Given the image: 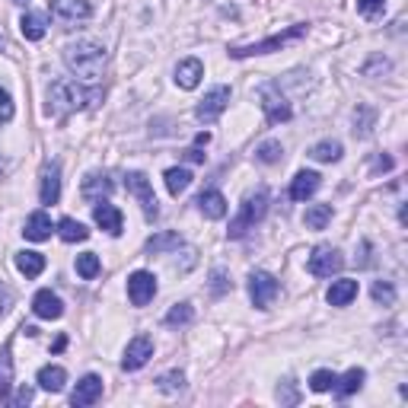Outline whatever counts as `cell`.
Returning a JSON list of instances; mask_svg holds the SVG:
<instances>
[{"mask_svg": "<svg viewBox=\"0 0 408 408\" xmlns=\"http://www.w3.org/2000/svg\"><path fill=\"white\" fill-rule=\"evenodd\" d=\"M262 108H265V118L268 125H281V121H290V102L275 90V86H265L262 90Z\"/></svg>", "mask_w": 408, "mask_h": 408, "instance_id": "10", "label": "cell"}, {"mask_svg": "<svg viewBox=\"0 0 408 408\" xmlns=\"http://www.w3.org/2000/svg\"><path fill=\"white\" fill-rule=\"evenodd\" d=\"M230 287H233V281H230V277H227V271H223V268H217L214 275H210V294H217V297H220V294H227Z\"/></svg>", "mask_w": 408, "mask_h": 408, "instance_id": "40", "label": "cell"}, {"mask_svg": "<svg viewBox=\"0 0 408 408\" xmlns=\"http://www.w3.org/2000/svg\"><path fill=\"white\" fill-rule=\"evenodd\" d=\"M201 77H204V64L198 58H185L175 67V83H179L182 90H195V86L201 83Z\"/></svg>", "mask_w": 408, "mask_h": 408, "instance_id": "16", "label": "cell"}, {"mask_svg": "<svg viewBox=\"0 0 408 408\" xmlns=\"http://www.w3.org/2000/svg\"><path fill=\"white\" fill-rule=\"evenodd\" d=\"M125 188L134 195V198L141 201V208H144L147 220H153L156 214H160V208H156V195H153V185L151 179H147L144 173H128L125 175Z\"/></svg>", "mask_w": 408, "mask_h": 408, "instance_id": "6", "label": "cell"}, {"mask_svg": "<svg viewBox=\"0 0 408 408\" xmlns=\"http://www.w3.org/2000/svg\"><path fill=\"white\" fill-rule=\"evenodd\" d=\"M208 141H210V134H208V131H201L198 138H195V144H198V147H204V144H208Z\"/></svg>", "mask_w": 408, "mask_h": 408, "instance_id": "48", "label": "cell"}, {"mask_svg": "<svg viewBox=\"0 0 408 408\" xmlns=\"http://www.w3.org/2000/svg\"><path fill=\"white\" fill-rule=\"evenodd\" d=\"M151 357H153V342L147 335H138V338L128 342L125 357H121V367H125V370H141Z\"/></svg>", "mask_w": 408, "mask_h": 408, "instance_id": "12", "label": "cell"}, {"mask_svg": "<svg viewBox=\"0 0 408 408\" xmlns=\"http://www.w3.org/2000/svg\"><path fill=\"white\" fill-rule=\"evenodd\" d=\"M10 118H13V99L6 90H0V125H6Z\"/></svg>", "mask_w": 408, "mask_h": 408, "instance_id": "41", "label": "cell"}, {"mask_svg": "<svg viewBox=\"0 0 408 408\" xmlns=\"http://www.w3.org/2000/svg\"><path fill=\"white\" fill-rule=\"evenodd\" d=\"M19 32H23V39H29V42H39V39L45 36V16L26 13V16L19 19Z\"/></svg>", "mask_w": 408, "mask_h": 408, "instance_id": "27", "label": "cell"}, {"mask_svg": "<svg viewBox=\"0 0 408 408\" xmlns=\"http://www.w3.org/2000/svg\"><path fill=\"white\" fill-rule=\"evenodd\" d=\"M227 102H230V86H214L210 93H204V99L198 102L195 115H198V121H204V125H210V121H217V118L223 115Z\"/></svg>", "mask_w": 408, "mask_h": 408, "instance_id": "9", "label": "cell"}, {"mask_svg": "<svg viewBox=\"0 0 408 408\" xmlns=\"http://www.w3.org/2000/svg\"><path fill=\"white\" fill-rule=\"evenodd\" d=\"M156 383H160L163 392H179L182 386H185V377H182L179 370H173V373H166V377H160Z\"/></svg>", "mask_w": 408, "mask_h": 408, "instance_id": "39", "label": "cell"}, {"mask_svg": "<svg viewBox=\"0 0 408 408\" xmlns=\"http://www.w3.org/2000/svg\"><path fill=\"white\" fill-rule=\"evenodd\" d=\"M26 240L32 243H42L51 236V217L45 214V210H36V214H29V220H26Z\"/></svg>", "mask_w": 408, "mask_h": 408, "instance_id": "20", "label": "cell"}, {"mask_svg": "<svg viewBox=\"0 0 408 408\" xmlns=\"http://www.w3.org/2000/svg\"><path fill=\"white\" fill-rule=\"evenodd\" d=\"M64 64L71 67V73H77L80 80L96 83V80L102 77V67H106V49H102L99 42L83 39V42L67 45L64 49Z\"/></svg>", "mask_w": 408, "mask_h": 408, "instance_id": "1", "label": "cell"}, {"mask_svg": "<svg viewBox=\"0 0 408 408\" xmlns=\"http://www.w3.org/2000/svg\"><path fill=\"white\" fill-rule=\"evenodd\" d=\"M281 156H284V147H281V141H265V144H258V151H255V160L258 163H281Z\"/></svg>", "mask_w": 408, "mask_h": 408, "instance_id": "34", "label": "cell"}, {"mask_svg": "<svg viewBox=\"0 0 408 408\" xmlns=\"http://www.w3.org/2000/svg\"><path fill=\"white\" fill-rule=\"evenodd\" d=\"M58 233L64 243H83L86 236H90V230H86L80 220H73V217H64V220L58 223Z\"/></svg>", "mask_w": 408, "mask_h": 408, "instance_id": "28", "label": "cell"}, {"mask_svg": "<svg viewBox=\"0 0 408 408\" xmlns=\"http://www.w3.org/2000/svg\"><path fill=\"white\" fill-rule=\"evenodd\" d=\"M39 195H42V204H58V198H61V169H58V163H49V166L42 169V188H39Z\"/></svg>", "mask_w": 408, "mask_h": 408, "instance_id": "17", "label": "cell"}, {"mask_svg": "<svg viewBox=\"0 0 408 408\" xmlns=\"http://www.w3.org/2000/svg\"><path fill=\"white\" fill-rule=\"evenodd\" d=\"M16 268L23 271L26 277H39L45 271V255L29 253V249H26V253H16Z\"/></svg>", "mask_w": 408, "mask_h": 408, "instance_id": "26", "label": "cell"}, {"mask_svg": "<svg viewBox=\"0 0 408 408\" xmlns=\"http://www.w3.org/2000/svg\"><path fill=\"white\" fill-rule=\"evenodd\" d=\"M64 383H67L64 367L49 364V367H42V370H39V386H42L45 392H61V389H64Z\"/></svg>", "mask_w": 408, "mask_h": 408, "instance_id": "23", "label": "cell"}, {"mask_svg": "<svg viewBox=\"0 0 408 408\" xmlns=\"http://www.w3.org/2000/svg\"><path fill=\"white\" fill-rule=\"evenodd\" d=\"M49 10L58 23L73 26V23H83V19L93 16V6L86 0H49Z\"/></svg>", "mask_w": 408, "mask_h": 408, "instance_id": "7", "label": "cell"}, {"mask_svg": "<svg viewBox=\"0 0 408 408\" xmlns=\"http://www.w3.org/2000/svg\"><path fill=\"white\" fill-rule=\"evenodd\" d=\"M182 246V236L175 233V230H163V233H156L147 240V253L160 255V253H169V249H179Z\"/></svg>", "mask_w": 408, "mask_h": 408, "instance_id": "25", "label": "cell"}, {"mask_svg": "<svg viewBox=\"0 0 408 408\" xmlns=\"http://www.w3.org/2000/svg\"><path fill=\"white\" fill-rule=\"evenodd\" d=\"M364 377H367V373L360 370V367H351L342 379H335V386H332V389L338 392V399H348L351 392H357L360 386H364Z\"/></svg>", "mask_w": 408, "mask_h": 408, "instance_id": "24", "label": "cell"}, {"mask_svg": "<svg viewBox=\"0 0 408 408\" xmlns=\"http://www.w3.org/2000/svg\"><path fill=\"white\" fill-rule=\"evenodd\" d=\"M10 300H13V297H10V290H6L4 284H0V312H4L6 306H10Z\"/></svg>", "mask_w": 408, "mask_h": 408, "instance_id": "46", "label": "cell"}, {"mask_svg": "<svg viewBox=\"0 0 408 408\" xmlns=\"http://www.w3.org/2000/svg\"><path fill=\"white\" fill-rule=\"evenodd\" d=\"M112 182H108V175H99V173H90L83 179V198L86 201H102L106 195H112Z\"/></svg>", "mask_w": 408, "mask_h": 408, "instance_id": "22", "label": "cell"}, {"mask_svg": "<svg viewBox=\"0 0 408 408\" xmlns=\"http://www.w3.org/2000/svg\"><path fill=\"white\" fill-rule=\"evenodd\" d=\"M195 319V310H192V303H175L173 310L166 312V325H188Z\"/></svg>", "mask_w": 408, "mask_h": 408, "instance_id": "35", "label": "cell"}, {"mask_svg": "<svg viewBox=\"0 0 408 408\" xmlns=\"http://www.w3.org/2000/svg\"><path fill=\"white\" fill-rule=\"evenodd\" d=\"M153 294H156V277L151 271H134L128 277V297H131L134 306H147L153 300Z\"/></svg>", "mask_w": 408, "mask_h": 408, "instance_id": "11", "label": "cell"}, {"mask_svg": "<svg viewBox=\"0 0 408 408\" xmlns=\"http://www.w3.org/2000/svg\"><path fill=\"white\" fill-rule=\"evenodd\" d=\"M392 169V156H373V173H386Z\"/></svg>", "mask_w": 408, "mask_h": 408, "instance_id": "43", "label": "cell"}, {"mask_svg": "<svg viewBox=\"0 0 408 408\" xmlns=\"http://www.w3.org/2000/svg\"><path fill=\"white\" fill-rule=\"evenodd\" d=\"M357 115H360V134H370V121H373V108L360 106V108H357Z\"/></svg>", "mask_w": 408, "mask_h": 408, "instance_id": "42", "label": "cell"}, {"mask_svg": "<svg viewBox=\"0 0 408 408\" xmlns=\"http://www.w3.org/2000/svg\"><path fill=\"white\" fill-rule=\"evenodd\" d=\"M345 268V258L338 249H332V246H319V249H312V255H310V275H316V277H332V275H338V271Z\"/></svg>", "mask_w": 408, "mask_h": 408, "instance_id": "8", "label": "cell"}, {"mask_svg": "<svg viewBox=\"0 0 408 408\" xmlns=\"http://www.w3.org/2000/svg\"><path fill=\"white\" fill-rule=\"evenodd\" d=\"M32 402V389L29 386H19V392H16V399H13V405H29Z\"/></svg>", "mask_w": 408, "mask_h": 408, "instance_id": "44", "label": "cell"}, {"mask_svg": "<svg viewBox=\"0 0 408 408\" xmlns=\"http://www.w3.org/2000/svg\"><path fill=\"white\" fill-rule=\"evenodd\" d=\"M373 300L383 306H392L396 303V287L389 281H373Z\"/></svg>", "mask_w": 408, "mask_h": 408, "instance_id": "37", "label": "cell"}, {"mask_svg": "<svg viewBox=\"0 0 408 408\" xmlns=\"http://www.w3.org/2000/svg\"><path fill=\"white\" fill-rule=\"evenodd\" d=\"M265 210H268V192H265V188H258V192L246 195L240 214H236L233 223H230V240H240V236H246L249 230H253L255 223L265 217Z\"/></svg>", "mask_w": 408, "mask_h": 408, "instance_id": "3", "label": "cell"}, {"mask_svg": "<svg viewBox=\"0 0 408 408\" xmlns=\"http://www.w3.org/2000/svg\"><path fill=\"white\" fill-rule=\"evenodd\" d=\"M335 373H332V370H316V373H312V377H310V389L312 392H329L332 389V386H335Z\"/></svg>", "mask_w": 408, "mask_h": 408, "instance_id": "36", "label": "cell"}, {"mask_svg": "<svg viewBox=\"0 0 408 408\" xmlns=\"http://www.w3.org/2000/svg\"><path fill=\"white\" fill-rule=\"evenodd\" d=\"M300 36H306V23L287 26L284 32H277V36L265 39V42H253V45H230V54H233V58H253V54H268V51L284 49L287 42H294V39H300Z\"/></svg>", "mask_w": 408, "mask_h": 408, "instance_id": "4", "label": "cell"}, {"mask_svg": "<svg viewBox=\"0 0 408 408\" xmlns=\"http://www.w3.org/2000/svg\"><path fill=\"white\" fill-rule=\"evenodd\" d=\"M13 389V360H10V348L0 351V402L10 399Z\"/></svg>", "mask_w": 408, "mask_h": 408, "instance_id": "29", "label": "cell"}, {"mask_svg": "<svg viewBox=\"0 0 408 408\" xmlns=\"http://www.w3.org/2000/svg\"><path fill=\"white\" fill-rule=\"evenodd\" d=\"M93 220H96V227H102L106 233H112V236L121 233V210L115 208V204L96 201L93 204Z\"/></svg>", "mask_w": 408, "mask_h": 408, "instance_id": "14", "label": "cell"}, {"mask_svg": "<svg viewBox=\"0 0 408 408\" xmlns=\"http://www.w3.org/2000/svg\"><path fill=\"white\" fill-rule=\"evenodd\" d=\"M277 399H281V402H290V405H294V402H297V392H294V386H290V383H284V392L277 389Z\"/></svg>", "mask_w": 408, "mask_h": 408, "instance_id": "45", "label": "cell"}, {"mask_svg": "<svg viewBox=\"0 0 408 408\" xmlns=\"http://www.w3.org/2000/svg\"><path fill=\"white\" fill-rule=\"evenodd\" d=\"M13 4H29V0H13Z\"/></svg>", "mask_w": 408, "mask_h": 408, "instance_id": "49", "label": "cell"}, {"mask_svg": "<svg viewBox=\"0 0 408 408\" xmlns=\"http://www.w3.org/2000/svg\"><path fill=\"white\" fill-rule=\"evenodd\" d=\"M319 188V173H310V169H303V173L294 175V182H290V198L294 201H306L312 198Z\"/></svg>", "mask_w": 408, "mask_h": 408, "instance_id": "19", "label": "cell"}, {"mask_svg": "<svg viewBox=\"0 0 408 408\" xmlns=\"http://www.w3.org/2000/svg\"><path fill=\"white\" fill-rule=\"evenodd\" d=\"M357 297V281H351V277H342V281H332L329 294H325V300L332 306H348L351 300Z\"/></svg>", "mask_w": 408, "mask_h": 408, "instance_id": "21", "label": "cell"}, {"mask_svg": "<svg viewBox=\"0 0 408 408\" xmlns=\"http://www.w3.org/2000/svg\"><path fill=\"white\" fill-rule=\"evenodd\" d=\"M99 399H102V379L96 377V373H90V377H83L77 383V389H73V396H71V405L73 408H86V405L99 402Z\"/></svg>", "mask_w": 408, "mask_h": 408, "instance_id": "13", "label": "cell"}, {"mask_svg": "<svg viewBox=\"0 0 408 408\" xmlns=\"http://www.w3.org/2000/svg\"><path fill=\"white\" fill-rule=\"evenodd\" d=\"M303 220L310 230H325V223L332 220V204H312V208H306Z\"/></svg>", "mask_w": 408, "mask_h": 408, "instance_id": "30", "label": "cell"}, {"mask_svg": "<svg viewBox=\"0 0 408 408\" xmlns=\"http://www.w3.org/2000/svg\"><path fill=\"white\" fill-rule=\"evenodd\" d=\"M386 10V0H357V13L367 19H377Z\"/></svg>", "mask_w": 408, "mask_h": 408, "instance_id": "38", "label": "cell"}, {"mask_svg": "<svg viewBox=\"0 0 408 408\" xmlns=\"http://www.w3.org/2000/svg\"><path fill=\"white\" fill-rule=\"evenodd\" d=\"M93 99H96V93L83 90L77 80L64 77V80H54V83L49 86V112H54V115L80 112V108H86Z\"/></svg>", "mask_w": 408, "mask_h": 408, "instance_id": "2", "label": "cell"}, {"mask_svg": "<svg viewBox=\"0 0 408 408\" xmlns=\"http://www.w3.org/2000/svg\"><path fill=\"white\" fill-rule=\"evenodd\" d=\"M195 204H198V210H201L204 217H210V220H220V217L227 214V198H223L217 188H208V192H201Z\"/></svg>", "mask_w": 408, "mask_h": 408, "instance_id": "18", "label": "cell"}, {"mask_svg": "<svg viewBox=\"0 0 408 408\" xmlns=\"http://www.w3.org/2000/svg\"><path fill=\"white\" fill-rule=\"evenodd\" d=\"M32 312H36L39 319H61L64 316V303H61V297L51 294V290H39V294L32 297Z\"/></svg>", "mask_w": 408, "mask_h": 408, "instance_id": "15", "label": "cell"}, {"mask_svg": "<svg viewBox=\"0 0 408 408\" xmlns=\"http://www.w3.org/2000/svg\"><path fill=\"white\" fill-rule=\"evenodd\" d=\"M310 156L319 163H335V160H342V144H338V141H319L310 151Z\"/></svg>", "mask_w": 408, "mask_h": 408, "instance_id": "31", "label": "cell"}, {"mask_svg": "<svg viewBox=\"0 0 408 408\" xmlns=\"http://www.w3.org/2000/svg\"><path fill=\"white\" fill-rule=\"evenodd\" d=\"M277 294H281V284H277L275 275H268V271H253L249 275V297H253L258 310H268Z\"/></svg>", "mask_w": 408, "mask_h": 408, "instance_id": "5", "label": "cell"}, {"mask_svg": "<svg viewBox=\"0 0 408 408\" xmlns=\"http://www.w3.org/2000/svg\"><path fill=\"white\" fill-rule=\"evenodd\" d=\"M102 271V265H99V255L96 253H83V255H77V275L80 277H86V281H93Z\"/></svg>", "mask_w": 408, "mask_h": 408, "instance_id": "33", "label": "cell"}, {"mask_svg": "<svg viewBox=\"0 0 408 408\" xmlns=\"http://www.w3.org/2000/svg\"><path fill=\"white\" fill-rule=\"evenodd\" d=\"M192 185V173L188 169H166V188H169V195H182L185 188Z\"/></svg>", "mask_w": 408, "mask_h": 408, "instance_id": "32", "label": "cell"}, {"mask_svg": "<svg viewBox=\"0 0 408 408\" xmlns=\"http://www.w3.org/2000/svg\"><path fill=\"white\" fill-rule=\"evenodd\" d=\"M185 156H188V160H192V163H204V153L198 151V147H192V151H185Z\"/></svg>", "mask_w": 408, "mask_h": 408, "instance_id": "47", "label": "cell"}]
</instances>
